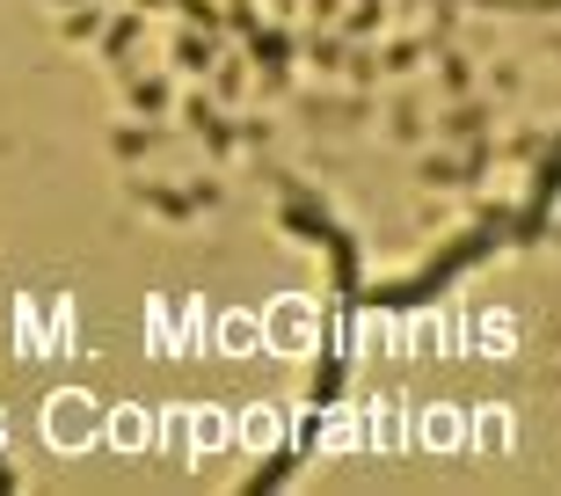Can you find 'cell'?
I'll return each instance as SVG.
<instances>
[{"label": "cell", "mask_w": 561, "mask_h": 496, "mask_svg": "<svg viewBox=\"0 0 561 496\" xmlns=\"http://www.w3.org/2000/svg\"><path fill=\"white\" fill-rule=\"evenodd\" d=\"M365 446H373V453H401V446H409V424H401V394H379V402H373Z\"/></svg>", "instance_id": "52a82bcc"}, {"label": "cell", "mask_w": 561, "mask_h": 496, "mask_svg": "<svg viewBox=\"0 0 561 496\" xmlns=\"http://www.w3.org/2000/svg\"><path fill=\"white\" fill-rule=\"evenodd\" d=\"M95 438H110L117 453H153V416H146L139 402H125V409L103 416V431H95Z\"/></svg>", "instance_id": "3957f363"}, {"label": "cell", "mask_w": 561, "mask_h": 496, "mask_svg": "<svg viewBox=\"0 0 561 496\" xmlns=\"http://www.w3.org/2000/svg\"><path fill=\"white\" fill-rule=\"evenodd\" d=\"M467 446H474V453H489V460H503L511 446H518V424H511V409H481V416H467Z\"/></svg>", "instance_id": "5b68a950"}, {"label": "cell", "mask_w": 561, "mask_h": 496, "mask_svg": "<svg viewBox=\"0 0 561 496\" xmlns=\"http://www.w3.org/2000/svg\"><path fill=\"white\" fill-rule=\"evenodd\" d=\"M183 438H190V460L219 453V446H233V416L227 409H190L183 416Z\"/></svg>", "instance_id": "ba28073f"}, {"label": "cell", "mask_w": 561, "mask_h": 496, "mask_svg": "<svg viewBox=\"0 0 561 496\" xmlns=\"http://www.w3.org/2000/svg\"><path fill=\"white\" fill-rule=\"evenodd\" d=\"M474 336H481V358H511V351H518V314H511V307H489L474 322Z\"/></svg>", "instance_id": "9c48e42d"}, {"label": "cell", "mask_w": 561, "mask_h": 496, "mask_svg": "<svg viewBox=\"0 0 561 496\" xmlns=\"http://www.w3.org/2000/svg\"><path fill=\"white\" fill-rule=\"evenodd\" d=\"M0 446H8V416H0Z\"/></svg>", "instance_id": "4fadbf2b"}, {"label": "cell", "mask_w": 561, "mask_h": 496, "mask_svg": "<svg viewBox=\"0 0 561 496\" xmlns=\"http://www.w3.org/2000/svg\"><path fill=\"white\" fill-rule=\"evenodd\" d=\"M313 336H321V307L313 300H299V292H285V300H271L263 307V351L277 358H307Z\"/></svg>", "instance_id": "6da1fadb"}, {"label": "cell", "mask_w": 561, "mask_h": 496, "mask_svg": "<svg viewBox=\"0 0 561 496\" xmlns=\"http://www.w3.org/2000/svg\"><path fill=\"white\" fill-rule=\"evenodd\" d=\"M211 351L255 358L263 351V314H211Z\"/></svg>", "instance_id": "277c9868"}, {"label": "cell", "mask_w": 561, "mask_h": 496, "mask_svg": "<svg viewBox=\"0 0 561 496\" xmlns=\"http://www.w3.org/2000/svg\"><path fill=\"white\" fill-rule=\"evenodd\" d=\"M95 431H103V424H95V402H88V394H51V402H44V438H51V446H59V453H88V446H95Z\"/></svg>", "instance_id": "7a4b0ae2"}, {"label": "cell", "mask_w": 561, "mask_h": 496, "mask_svg": "<svg viewBox=\"0 0 561 496\" xmlns=\"http://www.w3.org/2000/svg\"><path fill=\"white\" fill-rule=\"evenodd\" d=\"M321 446H329V453H365V424H357V416H329V424H321Z\"/></svg>", "instance_id": "8fae6325"}, {"label": "cell", "mask_w": 561, "mask_h": 496, "mask_svg": "<svg viewBox=\"0 0 561 496\" xmlns=\"http://www.w3.org/2000/svg\"><path fill=\"white\" fill-rule=\"evenodd\" d=\"M15 329H22V351H30V358L51 351V336H44V314H37V307H22V314H15Z\"/></svg>", "instance_id": "7c38bea8"}, {"label": "cell", "mask_w": 561, "mask_h": 496, "mask_svg": "<svg viewBox=\"0 0 561 496\" xmlns=\"http://www.w3.org/2000/svg\"><path fill=\"white\" fill-rule=\"evenodd\" d=\"M416 446L423 453H459V446H467V409H423Z\"/></svg>", "instance_id": "8992f818"}, {"label": "cell", "mask_w": 561, "mask_h": 496, "mask_svg": "<svg viewBox=\"0 0 561 496\" xmlns=\"http://www.w3.org/2000/svg\"><path fill=\"white\" fill-rule=\"evenodd\" d=\"M233 438H241V453H271L277 438H285V416L277 409H249L241 424H233Z\"/></svg>", "instance_id": "30bf717a"}]
</instances>
